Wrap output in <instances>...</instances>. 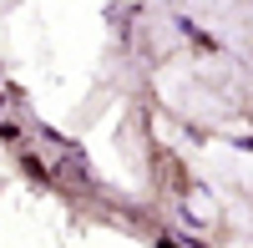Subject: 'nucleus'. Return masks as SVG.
I'll return each mask as SVG.
<instances>
[{"label": "nucleus", "instance_id": "3", "mask_svg": "<svg viewBox=\"0 0 253 248\" xmlns=\"http://www.w3.org/2000/svg\"><path fill=\"white\" fill-rule=\"evenodd\" d=\"M157 248H177V243H172V238H157Z\"/></svg>", "mask_w": 253, "mask_h": 248}, {"label": "nucleus", "instance_id": "2", "mask_svg": "<svg viewBox=\"0 0 253 248\" xmlns=\"http://www.w3.org/2000/svg\"><path fill=\"white\" fill-rule=\"evenodd\" d=\"M0 142H10V147H20V127H10V122H0Z\"/></svg>", "mask_w": 253, "mask_h": 248}, {"label": "nucleus", "instance_id": "1", "mask_svg": "<svg viewBox=\"0 0 253 248\" xmlns=\"http://www.w3.org/2000/svg\"><path fill=\"white\" fill-rule=\"evenodd\" d=\"M20 167H26V177H36V182H51V167H46V162H41V157H20Z\"/></svg>", "mask_w": 253, "mask_h": 248}]
</instances>
